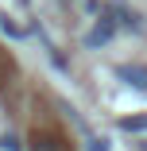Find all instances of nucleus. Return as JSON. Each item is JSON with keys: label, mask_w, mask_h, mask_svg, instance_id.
Wrapping results in <instances>:
<instances>
[{"label": "nucleus", "mask_w": 147, "mask_h": 151, "mask_svg": "<svg viewBox=\"0 0 147 151\" xmlns=\"http://www.w3.org/2000/svg\"><path fill=\"white\" fill-rule=\"evenodd\" d=\"M0 27H4V31H8V35H23V31H19V27H16V23H12L8 16H0Z\"/></svg>", "instance_id": "obj_6"}, {"label": "nucleus", "mask_w": 147, "mask_h": 151, "mask_svg": "<svg viewBox=\"0 0 147 151\" xmlns=\"http://www.w3.org/2000/svg\"><path fill=\"white\" fill-rule=\"evenodd\" d=\"M0 151H19V139L16 136H4V139H0Z\"/></svg>", "instance_id": "obj_5"}, {"label": "nucleus", "mask_w": 147, "mask_h": 151, "mask_svg": "<svg viewBox=\"0 0 147 151\" xmlns=\"http://www.w3.org/2000/svg\"><path fill=\"white\" fill-rule=\"evenodd\" d=\"M120 128H124V132H143V128H147V116H124Z\"/></svg>", "instance_id": "obj_4"}, {"label": "nucleus", "mask_w": 147, "mask_h": 151, "mask_svg": "<svg viewBox=\"0 0 147 151\" xmlns=\"http://www.w3.org/2000/svg\"><path fill=\"white\" fill-rule=\"evenodd\" d=\"M116 78H124L128 85H136V89H143V93H147V66H139V62H132V66H116Z\"/></svg>", "instance_id": "obj_1"}, {"label": "nucleus", "mask_w": 147, "mask_h": 151, "mask_svg": "<svg viewBox=\"0 0 147 151\" xmlns=\"http://www.w3.org/2000/svg\"><path fill=\"white\" fill-rule=\"evenodd\" d=\"M108 12L116 16V23H120V27H132V31H139V27H143V23H139V16H136L132 8H124L120 0H116V4H108Z\"/></svg>", "instance_id": "obj_2"}, {"label": "nucleus", "mask_w": 147, "mask_h": 151, "mask_svg": "<svg viewBox=\"0 0 147 151\" xmlns=\"http://www.w3.org/2000/svg\"><path fill=\"white\" fill-rule=\"evenodd\" d=\"M89 151H108V147H105V139H89Z\"/></svg>", "instance_id": "obj_7"}, {"label": "nucleus", "mask_w": 147, "mask_h": 151, "mask_svg": "<svg viewBox=\"0 0 147 151\" xmlns=\"http://www.w3.org/2000/svg\"><path fill=\"white\" fill-rule=\"evenodd\" d=\"M112 31H116V19H101L93 31L85 35V43H89V47H101V43H108V39H112Z\"/></svg>", "instance_id": "obj_3"}]
</instances>
